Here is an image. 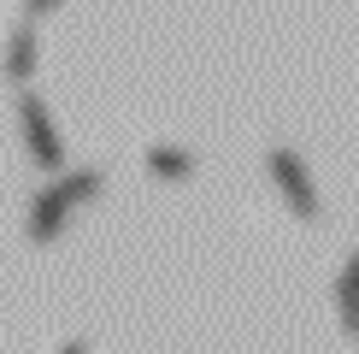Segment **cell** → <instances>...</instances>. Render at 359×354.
<instances>
[{"instance_id":"obj_1","label":"cell","mask_w":359,"mask_h":354,"mask_svg":"<svg viewBox=\"0 0 359 354\" xmlns=\"http://www.w3.org/2000/svg\"><path fill=\"white\" fill-rule=\"evenodd\" d=\"M271 177H277V189L289 195V206H294L301 218H318V189H312L306 166L289 154V148H277V154H271Z\"/></svg>"},{"instance_id":"obj_2","label":"cell","mask_w":359,"mask_h":354,"mask_svg":"<svg viewBox=\"0 0 359 354\" xmlns=\"http://www.w3.org/2000/svg\"><path fill=\"white\" fill-rule=\"evenodd\" d=\"M336 307H341V324L359 336V254L348 260V272L336 277Z\"/></svg>"},{"instance_id":"obj_3","label":"cell","mask_w":359,"mask_h":354,"mask_svg":"<svg viewBox=\"0 0 359 354\" xmlns=\"http://www.w3.org/2000/svg\"><path fill=\"white\" fill-rule=\"evenodd\" d=\"M147 166H154L159 177H171V183H177V177H189V171H194V159L183 154V148H154V154H147Z\"/></svg>"}]
</instances>
